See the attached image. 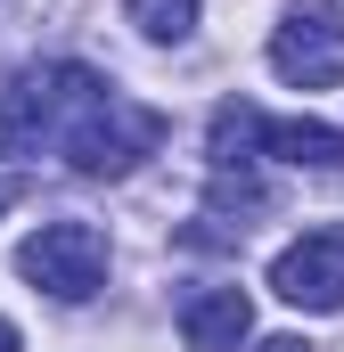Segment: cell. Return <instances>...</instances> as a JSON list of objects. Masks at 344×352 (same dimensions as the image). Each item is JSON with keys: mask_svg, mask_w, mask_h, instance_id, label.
Masks as SVG:
<instances>
[{"mask_svg": "<svg viewBox=\"0 0 344 352\" xmlns=\"http://www.w3.org/2000/svg\"><path fill=\"white\" fill-rule=\"evenodd\" d=\"M58 148L74 156V173L115 180V173H131L140 156L164 148V115L140 107V98H123V90L107 82V90H90L74 115H58Z\"/></svg>", "mask_w": 344, "mask_h": 352, "instance_id": "6da1fadb", "label": "cell"}, {"mask_svg": "<svg viewBox=\"0 0 344 352\" xmlns=\"http://www.w3.org/2000/svg\"><path fill=\"white\" fill-rule=\"evenodd\" d=\"M17 278L33 295H58V303H90L107 287V230L90 221H41L25 246H17Z\"/></svg>", "mask_w": 344, "mask_h": 352, "instance_id": "7a4b0ae2", "label": "cell"}, {"mask_svg": "<svg viewBox=\"0 0 344 352\" xmlns=\"http://www.w3.org/2000/svg\"><path fill=\"white\" fill-rule=\"evenodd\" d=\"M262 58L287 90H336L344 82V8L336 0H287V25H270Z\"/></svg>", "mask_w": 344, "mask_h": 352, "instance_id": "3957f363", "label": "cell"}, {"mask_svg": "<svg viewBox=\"0 0 344 352\" xmlns=\"http://www.w3.org/2000/svg\"><path fill=\"white\" fill-rule=\"evenodd\" d=\"M270 287H279V303H295V311H344V238L336 230H303L295 246H279Z\"/></svg>", "mask_w": 344, "mask_h": 352, "instance_id": "277c9868", "label": "cell"}, {"mask_svg": "<svg viewBox=\"0 0 344 352\" xmlns=\"http://www.w3.org/2000/svg\"><path fill=\"white\" fill-rule=\"evenodd\" d=\"M255 336V295L246 287H197L180 303V344L189 352H238Z\"/></svg>", "mask_w": 344, "mask_h": 352, "instance_id": "5b68a950", "label": "cell"}, {"mask_svg": "<svg viewBox=\"0 0 344 352\" xmlns=\"http://www.w3.org/2000/svg\"><path fill=\"white\" fill-rule=\"evenodd\" d=\"M255 156H279V164H312V173H328L344 164V131L336 123H303V115H287V123H255Z\"/></svg>", "mask_w": 344, "mask_h": 352, "instance_id": "8992f818", "label": "cell"}, {"mask_svg": "<svg viewBox=\"0 0 344 352\" xmlns=\"http://www.w3.org/2000/svg\"><path fill=\"white\" fill-rule=\"evenodd\" d=\"M123 16H131L148 41H189V33H197V0H123Z\"/></svg>", "mask_w": 344, "mask_h": 352, "instance_id": "52a82bcc", "label": "cell"}, {"mask_svg": "<svg viewBox=\"0 0 344 352\" xmlns=\"http://www.w3.org/2000/svg\"><path fill=\"white\" fill-rule=\"evenodd\" d=\"M41 140V115H33V98L25 90H0V156H25Z\"/></svg>", "mask_w": 344, "mask_h": 352, "instance_id": "ba28073f", "label": "cell"}, {"mask_svg": "<svg viewBox=\"0 0 344 352\" xmlns=\"http://www.w3.org/2000/svg\"><path fill=\"white\" fill-rule=\"evenodd\" d=\"M262 352H312V344H303V336H270Z\"/></svg>", "mask_w": 344, "mask_h": 352, "instance_id": "9c48e42d", "label": "cell"}, {"mask_svg": "<svg viewBox=\"0 0 344 352\" xmlns=\"http://www.w3.org/2000/svg\"><path fill=\"white\" fill-rule=\"evenodd\" d=\"M0 352H17V320H0Z\"/></svg>", "mask_w": 344, "mask_h": 352, "instance_id": "30bf717a", "label": "cell"}, {"mask_svg": "<svg viewBox=\"0 0 344 352\" xmlns=\"http://www.w3.org/2000/svg\"><path fill=\"white\" fill-rule=\"evenodd\" d=\"M8 197H17V188H8V180H0V205H8Z\"/></svg>", "mask_w": 344, "mask_h": 352, "instance_id": "8fae6325", "label": "cell"}]
</instances>
